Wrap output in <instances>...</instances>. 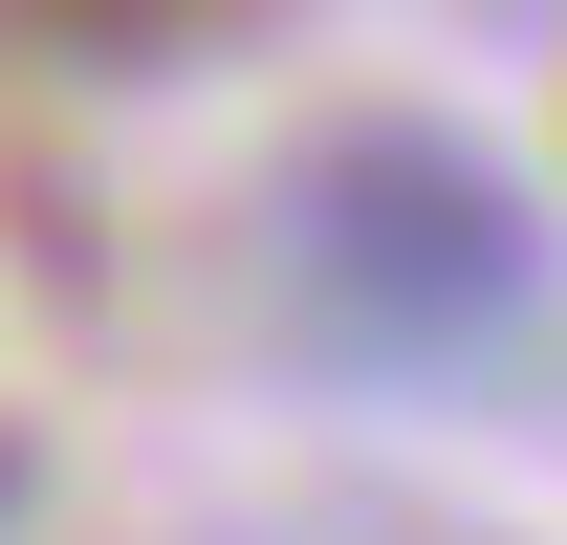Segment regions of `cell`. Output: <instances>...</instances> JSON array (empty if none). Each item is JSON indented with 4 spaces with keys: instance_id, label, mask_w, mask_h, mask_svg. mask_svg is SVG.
<instances>
[{
    "instance_id": "obj_1",
    "label": "cell",
    "mask_w": 567,
    "mask_h": 545,
    "mask_svg": "<svg viewBox=\"0 0 567 545\" xmlns=\"http://www.w3.org/2000/svg\"><path fill=\"white\" fill-rule=\"evenodd\" d=\"M284 240H306V284H328V328L371 349H481L502 306H524V197H502L458 132H328L306 153V197H284Z\"/></svg>"
},
{
    "instance_id": "obj_2",
    "label": "cell",
    "mask_w": 567,
    "mask_h": 545,
    "mask_svg": "<svg viewBox=\"0 0 567 545\" xmlns=\"http://www.w3.org/2000/svg\"><path fill=\"white\" fill-rule=\"evenodd\" d=\"M22 44H66V66H175V44H218V0H0Z\"/></svg>"
}]
</instances>
